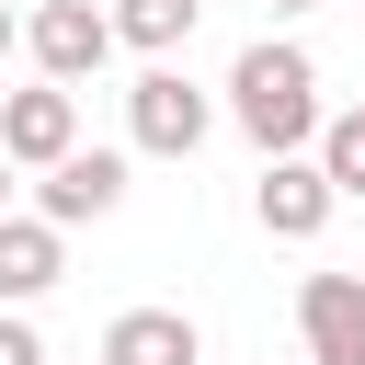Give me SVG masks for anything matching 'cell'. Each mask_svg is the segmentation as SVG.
<instances>
[{
	"instance_id": "cell-1",
	"label": "cell",
	"mask_w": 365,
	"mask_h": 365,
	"mask_svg": "<svg viewBox=\"0 0 365 365\" xmlns=\"http://www.w3.org/2000/svg\"><path fill=\"white\" fill-rule=\"evenodd\" d=\"M228 114H240V137H251L262 160H297V148L319 137V68H308V46H285V34L240 46V68H228Z\"/></svg>"
},
{
	"instance_id": "cell-2",
	"label": "cell",
	"mask_w": 365,
	"mask_h": 365,
	"mask_svg": "<svg viewBox=\"0 0 365 365\" xmlns=\"http://www.w3.org/2000/svg\"><path fill=\"white\" fill-rule=\"evenodd\" d=\"M205 125H217V103H205L182 68H137V91H125V137H137L148 160H194Z\"/></svg>"
},
{
	"instance_id": "cell-3",
	"label": "cell",
	"mask_w": 365,
	"mask_h": 365,
	"mask_svg": "<svg viewBox=\"0 0 365 365\" xmlns=\"http://www.w3.org/2000/svg\"><path fill=\"white\" fill-rule=\"evenodd\" d=\"M23 46H34V68H46L57 91H80V80L114 57V11H91V0H34V11H23Z\"/></svg>"
},
{
	"instance_id": "cell-4",
	"label": "cell",
	"mask_w": 365,
	"mask_h": 365,
	"mask_svg": "<svg viewBox=\"0 0 365 365\" xmlns=\"http://www.w3.org/2000/svg\"><path fill=\"white\" fill-rule=\"evenodd\" d=\"M68 148H80V91L34 80V91L0 103V160H11V171H57Z\"/></svg>"
},
{
	"instance_id": "cell-5",
	"label": "cell",
	"mask_w": 365,
	"mask_h": 365,
	"mask_svg": "<svg viewBox=\"0 0 365 365\" xmlns=\"http://www.w3.org/2000/svg\"><path fill=\"white\" fill-rule=\"evenodd\" d=\"M125 205V148H68L46 182H34V217L68 240V228H91V217H114Z\"/></svg>"
},
{
	"instance_id": "cell-6",
	"label": "cell",
	"mask_w": 365,
	"mask_h": 365,
	"mask_svg": "<svg viewBox=\"0 0 365 365\" xmlns=\"http://www.w3.org/2000/svg\"><path fill=\"white\" fill-rule=\"evenodd\" d=\"M297 331H308V365H365V274H308Z\"/></svg>"
},
{
	"instance_id": "cell-7",
	"label": "cell",
	"mask_w": 365,
	"mask_h": 365,
	"mask_svg": "<svg viewBox=\"0 0 365 365\" xmlns=\"http://www.w3.org/2000/svg\"><path fill=\"white\" fill-rule=\"evenodd\" d=\"M331 182H319V160H262V182H251V217L274 228V240H319L331 228Z\"/></svg>"
},
{
	"instance_id": "cell-8",
	"label": "cell",
	"mask_w": 365,
	"mask_h": 365,
	"mask_svg": "<svg viewBox=\"0 0 365 365\" xmlns=\"http://www.w3.org/2000/svg\"><path fill=\"white\" fill-rule=\"evenodd\" d=\"M57 274H68V240L46 217H0V308H34Z\"/></svg>"
},
{
	"instance_id": "cell-9",
	"label": "cell",
	"mask_w": 365,
	"mask_h": 365,
	"mask_svg": "<svg viewBox=\"0 0 365 365\" xmlns=\"http://www.w3.org/2000/svg\"><path fill=\"white\" fill-rule=\"evenodd\" d=\"M103 365H205V342H194L182 308H125L103 331Z\"/></svg>"
},
{
	"instance_id": "cell-10",
	"label": "cell",
	"mask_w": 365,
	"mask_h": 365,
	"mask_svg": "<svg viewBox=\"0 0 365 365\" xmlns=\"http://www.w3.org/2000/svg\"><path fill=\"white\" fill-rule=\"evenodd\" d=\"M194 11L205 0H114V46H137L148 68H171V46L194 34Z\"/></svg>"
},
{
	"instance_id": "cell-11",
	"label": "cell",
	"mask_w": 365,
	"mask_h": 365,
	"mask_svg": "<svg viewBox=\"0 0 365 365\" xmlns=\"http://www.w3.org/2000/svg\"><path fill=\"white\" fill-rule=\"evenodd\" d=\"M319 182H331V194H365V103L319 125Z\"/></svg>"
},
{
	"instance_id": "cell-12",
	"label": "cell",
	"mask_w": 365,
	"mask_h": 365,
	"mask_svg": "<svg viewBox=\"0 0 365 365\" xmlns=\"http://www.w3.org/2000/svg\"><path fill=\"white\" fill-rule=\"evenodd\" d=\"M0 365H46V342H34V319H23V308H0Z\"/></svg>"
},
{
	"instance_id": "cell-13",
	"label": "cell",
	"mask_w": 365,
	"mask_h": 365,
	"mask_svg": "<svg viewBox=\"0 0 365 365\" xmlns=\"http://www.w3.org/2000/svg\"><path fill=\"white\" fill-rule=\"evenodd\" d=\"M11 46H23V11H11V0H0V57H11Z\"/></svg>"
},
{
	"instance_id": "cell-14",
	"label": "cell",
	"mask_w": 365,
	"mask_h": 365,
	"mask_svg": "<svg viewBox=\"0 0 365 365\" xmlns=\"http://www.w3.org/2000/svg\"><path fill=\"white\" fill-rule=\"evenodd\" d=\"M0 217H11V160H0Z\"/></svg>"
},
{
	"instance_id": "cell-15",
	"label": "cell",
	"mask_w": 365,
	"mask_h": 365,
	"mask_svg": "<svg viewBox=\"0 0 365 365\" xmlns=\"http://www.w3.org/2000/svg\"><path fill=\"white\" fill-rule=\"evenodd\" d=\"M274 11H308V0H274Z\"/></svg>"
}]
</instances>
